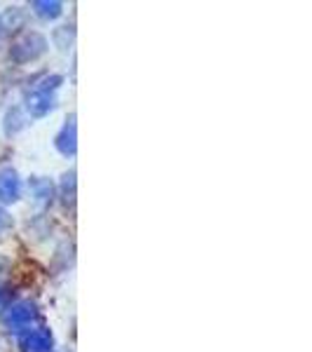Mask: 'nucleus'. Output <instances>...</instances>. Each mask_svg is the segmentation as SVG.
Returning a JSON list of instances; mask_svg holds the SVG:
<instances>
[{"instance_id":"f03ea898","label":"nucleus","mask_w":312,"mask_h":352,"mask_svg":"<svg viewBox=\"0 0 312 352\" xmlns=\"http://www.w3.org/2000/svg\"><path fill=\"white\" fill-rule=\"evenodd\" d=\"M49 348V336L45 331H36L31 333V338H28V350L33 352H45Z\"/></svg>"},{"instance_id":"7ed1b4c3","label":"nucleus","mask_w":312,"mask_h":352,"mask_svg":"<svg viewBox=\"0 0 312 352\" xmlns=\"http://www.w3.org/2000/svg\"><path fill=\"white\" fill-rule=\"evenodd\" d=\"M33 317V308H28V305H19V308H14L12 312H10L8 322L10 324H24V322H28Z\"/></svg>"},{"instance_id":"20e7f679","label":"nucleus","mask_w":312,"mask_h":352,"mask_svg":"<svg viewBox=\"0 0 312 352\" xmlns=\"http://www.w3.org/2000/svg\"><path fill=\"white\" fill-rule=\"evenodd\" d=\"M28 109H31L36 116H43L45 111L49 109V104H47V96H33L31 99V104H28Z\"/></svg>"},{"instance_id":"39448f33","label":"nucleus","mask_w":312,"mask_h":352,"mask_svg":"<svg viewBox=\"0 0 312 352\" xmlns=\"http://www.w3.org/2000/svg\"><path fill=\"white\" fill-rule=\"evenodd\" d=\"M36 8H43L41 10V14H56V12H59V5H56V3H52V5H49V3H36Z\"/></svg>"},{"instance_id":"423d86ee","label":"nucleus","mask_w":312,"mask_h":352,"mask_svg":"<svg viewBox=\"0 0 312 352\" xmlns=\"http://www.w3.org/2000/svg\"><path fill=\"white\" fill-rule=\"evenodd\" d=\"M5 226H8V217H5V214L0 212V228H5Z\"/></svg>"},{"instance_id":"f257e3e1","label":"nucleus","mask_w":312,"mask_h":352,"mask_svg":"<svg viewBox=\"0 0 312 352\" xmlns=\"http://www.w3.org/2000/svg\"><path fill=\"white\" fill-rule=\"evenodd\" d=\"M16 197V179L14 174L0 176V200H14Z\"/></svg>"}]
</instances>
